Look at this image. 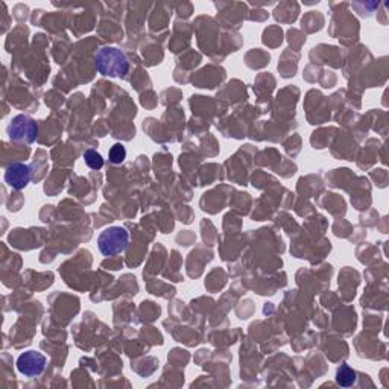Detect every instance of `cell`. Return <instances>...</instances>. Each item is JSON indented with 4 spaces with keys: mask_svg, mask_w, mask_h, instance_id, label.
<instances>
[{
    "mask_svg": "<svg viewBox=\"0 0 389 389\" xmlns=\"http://www.w3.org/2000/svg\"><path fill=\"white\" fill-rule=\"evenodd\" d=\"M95 66L99 74L110 78H122L130 70L125 53L117 48H102L95 55Z\"/></svg>",
    "mask_w": 389,
    "mask_h": 389,
    "instance_id": "6da1fadb",
    "label": "cell"
},
{
    "mask_svg": "<svg viewBox=\"0 0 389 389\" xmlns=\"http://www.w3.org/2000/svg\"><path fill=\"white\" fill-rule=\"evenodd\" d=\"M130 234L123 227H108L97 238V250L105 257H113L128 248Z\"/></svg>",
    "mask_w": 389,
    "mask_h": 389,
    "instance_id": "7a4b0ae2",
    "label": "cell"
},
{
    "mask_svg": "<svg viewBox=\"0 0 389 389\" xmlns=\"http://www.w3.org/2000/svg\"><path fill=\"white\" fill-rule=\"evenodd\" d=\"M8 137L19 143H34L39 137V125L32 117L19 114L10 122L6 128Z\"/></svg>",
    "mask_w": 389,
    "mask_h": 389,
    "instance_id": "3957f363",
    "label": "cell"
},
{
    "mask_svg": "<svg viewBox=\"0 0 389 389\" xmlns=\"http://www.w3.org/2000/svg\"><path fill=\"white\" fill-rule=\"evenodd\" d=\"M46 365H48L46 356H44L43 353L35 350L25 351L23 355H20L19 359H17V369H19V373L29 378L40 376L43 371L46 369Z\"/></svg>",
    "mask_w": 389,
    "mask_h": 389,
    "instance_id": "277c9868",
    "label": "cell"
},
{
    "mask_svg": "<svg viewBox=\"0 0 389 389\" xmlns=\"http://www.w3.org/2000/svg\"><path fill=\"white\" fill-rule=\"evenodd\" d=\"M32 172L31 168L23 165V163H13V165L5 172L6 184L14 190H23L31 183Z\"/></svg>",
    "mask_w": 389,
    "mask_h": 389,
    "instance_id": "5b68a950",
    "label": "cell"
},
{
    "mask_svg": "<svg viewBox=\"0 0 389 389\" xmlns=\"http://www.w3.org/2000/svg\"><path fill=\"white\" fill-rule=\"evenodd\" d=\"M357 374L356 371L348 365H341L336 371V383L342 388H350L356 383Z\"/></svg>",
    "mask_w": 389,
    "mask_h": 389,
    "instance_id": "8992f818",
    "label": "cell"
},
{
    "mask_svg": "<svg viewBox=\"0 0 389 389\" xmlns=\"http://www.w3.org/2000/svg\"><path fill=\"white\" fill-rule=\"evenodd\" d=\"M84 161H86V165L90 168V169H93V170H99V169H102L104 168V158L101 153H99L95 149H87L84 152Z\"/></svg>",
    "mask_w": 389,
    "mask_h": 389,
    "instance_id": "52a82bcc",
    "label": "cell"
},
{
    "mask_svg": "<svg viewBox=\"0 0 389 389\" xmlns=\"http://www.w3.org/2000/svg\"><path fill=\"white\" fill-rule=\"evenodd\" d=\"M108 158L113 163V165H122L126 158V149L123 144L116 143L111 146V149L108 151Z\"/></svg>",
    "mask_w": 389,
    "mask_h": 389,
    "instance_id": "ba28073f",
    "label": "cell"
}]
</instances>
